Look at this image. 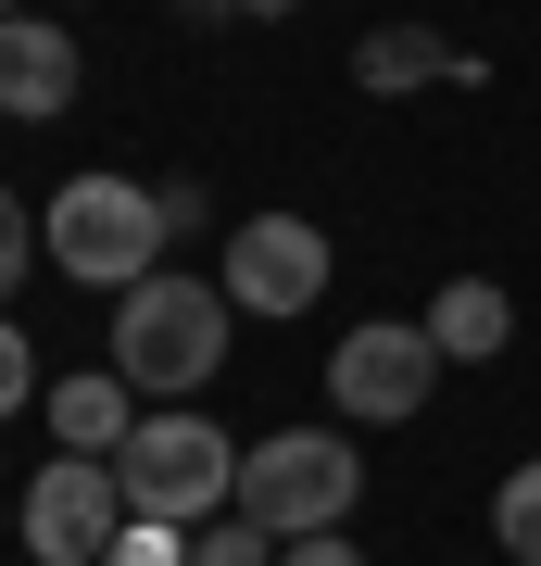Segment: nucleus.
I'll use <instances>...</instances> for the list:
<instances>
[{
  "instance_id": "obj_1",
  "label": "nucleus",
  "mask_w": 541,
  "mask_h": 566,
  "mask_svg": "<svg viewBox=\"0 0 541 566\" xmlns=\"http://www.w3.org/2000/svg\"><path fill=\"white\" fill-rule=\"evenodd\" d=\"M227 290L215 277H177V264H152L139 290H114V378L126 390H201L227 365Z\"/></svg>"
},
{
  "instance_id": "obj_2",
  "label": "nucleus",
  "mask_w": 541,
  "mask_h": 566,
  "mask_svg": "<svg viewBox=\"0 0 541 566\" xmlns=\"http://www.w3.org/2000/svg\"><path fill=\"white\" fill-rule=\"evenodd\" d=\"M164 240H177L164 227V189H139V177H63L51 214H39V252L76 290H139L164 264Z\"/></svg>"
},
{
  "instance_id": "obj_3",
  "label": "nucleus",
  "mask_w": 541,
  "mask_h": 566,
  "mask_svg": "<svg viewBox=\"0 0 541 566\" xmlns=\"http://www.w3.org/2000/svg\"><path fill=\"white\" fill-rule=\"evenodd\" d=\"M114 479H126V516H164V528H215L227 504H240V441H227L215 416L164 403V416H139V428H126Z\"/></svg>"
},
{
  "instance_id": "obj_4",
  "label": "nucleus",
  "mask_w": 541,
  "mask_h": 566,
  "mask_svg": "<svg viewBox=\"0 0 541 566\" xmlns=\"http://www.w3.org/2000/svg\"><path fill=\"white\" fill-rule=\"evenodd\" d=\"M353 491H365L353 428H278V441H252V453H240V516H252V528H278V542H315V528H341V516H353Z\"/></svg>"
},
{
  "instance_id": "obj_5",
  "label": "nucleus",
  "mask_w": 541,
  "mask_h": 566,
  "mask_svg": "<svg viewBox=\"0 0 541 566\" xmlns=\"http://www.w3.org/2000/svg\"><path fill=\"white\" fill-rule=\"evenodd\" d=\"M114 528H126L114 453H51L39 479H25V554H39V566H101Z\"/></svg>"
},
{
  "instance_id": "obj_6",
  "label": "nucleus",
  "mask_w": 541,
  "mask_h": 566,
  "mask_svg": "<svg viewBox=\"0 0 541 566\" xmlns=\"http://www.w3.org/2000/svg\"><path fill=\"white\" fill-rule=\"evenodd\" d=\"M428 390H441V340H428V327H341V353H327L341 428H403Z\"/></svg>"
},
{
  "instance_id": "obj_7",
  "label": "nucleus",
  "mask_w": 541,
  "mask_h": 566,
  "mask_svg": "<svg viewBox=\"0 0 541 566\" xmlns=\"http://www.w3.org/2000/svg\"><path fill=\"white\" fill-rule=\"evenodd\" d=\"M215 290H227L240 315H315V290H327V227H315V214H240V227H227Z\"/></svg>"
},
{
  "instance_id": "obj_8",
  "label": "nucleus",
  "mask_w": 541,
  "mask_h": 566,
  "mask_svg": "<svg viewBox=\"0 0 541 566\" xmlns=\"http://www.w3.org/2000/svg\"><path fill=\"white\" fill-rule=\"evenodd\" d=\"M63 102H76V39H63L51 13H13V25H0V114L51 126Z\"/></svg>"
},
{
  "instance_id": "obj_9",
  "label": "nucleus",
  "mask_w": 541,
  "mask_h": 566,
  "mask_svg": "<svg viewBox=\"0 0 541 566\" xmlns=\"http://www.w3.org/2000/svg\"><path fill=\"white\" fill-rule=\"evenodd\" d=\"M51 428H63V453H126V428H139V390H126L114 365H89V378H51Z\"/></svg>"
},
{
  "instance_id": "obj_10",
  "label": "nucleus",
  "mask_w": 541,
  "mask_h": 566,
  "mask_svg": "<svg viewBox=\"0 0 541 566\" xmlns=\"http://www.w3.org/2000/svg\"><path fill=\"white\" fill-rule=\"evenodd\" d=\"M416 327L441 340V365H491L503 340H517V303H503L491 277H454V290H441V303H428Z\"/></svg>"
},
{
  "instance_id": "obj_11",
  "label": "nucleus",
  "mask_w": 541,
  "mask_h": 566,
  "mask_svg": "<svg viewBox=\"0 0 541 566\" xmlns=\"http://www.w3.org/2000/svg\"><path fill=\"white\" fill-rule=\"evenodd\" d=\"M353 76L403 102V88H428V76H441V39H428V25H378V39L353 51Z\"/></svg>"
},
{
  "instance_id": "obj_12",
  "label": "nucleus",
  "mask_w": 541,
  "mask_h": 566,
  "mask_svg": "<svg viewBox=\"0 0 541 566\" xmlns=\"http://www.w3.org/2000/svg\"><path fill=\"white\" fill-rule=\"evenodd\" d=\"M491 542H503V554H517V566H541V453H529V465H517V479H503V491H491Z\"/></svg>"
},
{
  "instance_id": "obj_13",
  "label": "nucleus",
  "mask_w": 541,
  "mask_h": 566,
  "mask_svg": "<svg viewBox=\"0 0 541 566\" xmlns=\"http://www.w3.org/2000/svg\"><path fill=\"white\" fill-rule=\"evenodd\" d=\"M189 566H278V528H252L240 504H227L215 528H189Z\"/></svg>"
},
{
  "instance_id": "obj_14",
  "label": "nucleus",
  "mask_w": 541,
  "mask_h": 566,
  "mask_svg": "<svg viewBox=\"0 0 541 566\" xmlns=\"http://www.w3.org/2000/svg\"><path fill=\"white\" fill-rule=\"evenodd\" d=\"M101 566H189V528H164V516H126Z\"/></svg>"
},
{
  "instance_id": "obj_15",
  "label": "nucleus",
  "mask_w": 541,
  "mask_h": 566,
  "mask_svg": "<svg viewBox=\"0 0 541 566\" xmlns=\"http://www.w3.org/2000/svg\"><path fill=\"white\" fill-rule=\"evenodd\" d=\"M25 264H39V214L0 189V290H25Z\"/></svg>"
},
{
  "instance_id": "obj_16",
  "label": "nucleus",
  "mask_w": 541,
  "mask_h": 566,
  "mask_svg": "<svg viewBox=\"0 0 541 566\" xmlns=\"http://www.w3.org/2000/svg\"><path fill=\"white\" fill-rule=\"evenodd\" d=\"M25 390H39V353H25V327H13V315H0V416H13V403H25Z\"/></svg>"
},
{
  "instance_id": "obj_17",
  "label": "nucleus",
  "mask_w": 541,
  "mask_h": 566,
  "mask_svg": "<svg viewBox=\"0 0 541 566\" xmlns=\"http://www.w3.org/2000/svg\"><path fill=\"white\" fill-rule=\"evenodd\" d=\"M278 566H365V554L341 542V528H315V542H278Z\"/></svg>"
},
{
  "instance_id": "obj_18",
  "label": "nucleus",
  "mask_w": 541,
  "mask_h": 566,
  "mask_svg": "<svg viewBox=\"0 0 541 566\" xmlns=\"http://www.w3.org/2000/svg\"><path fill=\"white\" fill-rule=\"evenodd\" d=\"M227 13H252V25H278V13H302V0H227Z\"/></svg>"
},
{
  "instance_id": "obj_19",
  "label": "nucleus",
  "mask_w": 541,
  "mask_h": 566,
  "mask_svg": "<svg viewBox=\"0 0 541 566\" xmlns=\"http://www.w3.org/2000/svg\"><path fill=\"white\" fill-rule=\"evenodd\" d=\"M0 25H13V0H0Z\"/></svg>"
}]
</instances>
